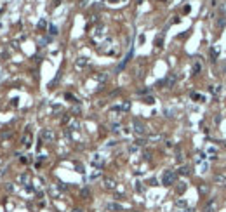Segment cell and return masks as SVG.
<instances>
[{"instance_id":"6da1fadb","label":"cell","mask_w":226,"mask_h":212,"mask_svg":"<svg viewBox=\"0 0 226 212\" xmlns=\"http://www.w3.org/2000/svg\"><path fill=\"white\" fill-rule=\"evenodd\" d=\"M162 184L164 186H172L174 183H176V172L174 171H165L164 174H162Z\"/></svg>"},{"instance_id":"7a4b0ae2","label":"cell","mask_w":226,"mask_h":212,"mask_svg":"<svg viewBox=\"0 0 226 212\" xmlns=\"http://www.w3.org/2000/svg\"><path fill=\"white\" fill-rule=\"evenodd\" d=\"M132 131L138 134V136H144L146 132H148V129H146V125L139 120V118H134L132 120Z\"/></svg>"},{"instance_id":"3957f363","label":"cell","mask_w":226,"mask_h":212,"mask_svg":"<svg viewBox=\"0 0 226 212\" xmlns=\"http://www.w3.org/2000/svg\"><path fill=\"white\" fill-rule=\"evenodd\" d=\"M40 139H42L44 143H52V141L56 139V134H54L50 129H42V132H40Z\"/></svg>"},{"instance_id":"277c9868","label":"cell","mask_w":226,"mask_h":212,"mask_svg":"<svg viewBox=\"0 0 226 212\" xmlns=\"http://www.w3.org/2000/svg\"><path fill=\"white\" fill-rule=\"evenodd\" d=\"M103 188L108 190V191H115L117 190V181L113 177H104L103 179Z\"/></svg>"},{"instance_id":"5b68a950","label":"cell","mask_w":226,"mask_h":212,"mask_svg":"<svg viewBox=\"0 0 226 212\" xmlns=\"http://www.w3.org/2000/svg\"><path fill=\"white\" fill-rule=\"evenodd\" d=\"M104 209L108 212H122L124 211V207H122L120 204H117V202H108V204L104 205Z\"/></svg>"},{"instance_id":"8992f818","label":"cell","mask_w":226,"mask_h":212,"mask_svg":"<svg viewBox=\"0 0 226 212\" xmlns=\"http://www.w3.org/2000/svg\"><path fill=\"white\" fill-rule=\"evenodd\" d=\"M91 164H92V165H96V167H103L104 158L101 157V153H94V155H92V158H91Z\"/></svg>"},{"instance_id":"52a82bcc","label":"cell","mask_w":226,"mask_h":212,"mask_svg":"<svg viewBox=\"0 0 226 212\" xmlns=\"http://www.w3.org/2000/svg\"><path fill=\"white\" fill-rule=\"evenodd\" d=\"M216 209H218V200H216V198H211V200L205 204L204 212H216Z\"/></svg>"},{"instance_id":"ba28073f","label":"cell","mask_w":226,"mask_h":212,"mask_svg":"<svg viewBox=\"0 0 226 212\" xmlns=\"http://www.w3.org/2000/svg\"><path fill=\"white\" fill-rule=\"evenodd\" d=\"M214 181H216L218 184H221V186H226V171L218 172V174L214 176Z\"/></svg>"},{"instance_id":"9c48e42d","label":"cell","mask_w":226,"mask_h":212,"mask_svg":"<svg viewBox=\"0 0 226 212\" xmlns=\"http://www.w3.org/2000/svg\"><path fill=\"white\" fill-rule=\"evenodd\" d=\"M164 82H165V87H167V89H172V87L176 85V82H178V77H176L174 73H171V75H169Z\"/></svg>"},{"instance_id":"30bf717a","label":"cell","mask_w":226,"mask_h":212,"mask_svg":"<svg viewBox=\"0 0 226 212\" xmlns=\"http://www.w3.org/2000/svg\"><path fill=\"white\" fill-rule=\"evenodd\" d=\"M131 57H132V50H129V54L125 56V59H124V61H122V63H120V64L117 66V71H122V70H124V68L127 66V63L131 61Z\"/></svg>"},{"instance_id":"8fae6325","label":"cell","mask_w":226,"mask_h":212,"mask_svg":"<svg viewBox=\"0 0 226 212\" xmlns=\"http://www.w3.org/2000/svg\"><path fill=\"white\" fill-rule=\"evenodd\" d=\"M31 141H33V139H31V134H30V131H26L24 136H23V146H24V148H30V146H31Z\"/></svg>"},{"instance_id":"7c38bea8","label":"cell","mask_w":226,"mask_h":212,"mask_svg":"<svg viewBox=\"0 0 226 212\" xmlns=\"http://www.w3.org/2000/svg\"><path fill=\"white\" fill-rule=\"evenodd\" d=\"M209 54H211V61H218V57H219V49H216V47H211V50H209Z\"/></svg>"},{"instance_id":"4fadbf2b","label":"cell","mask_w":226,"mask_h":212,"mask_svg":"<svg viewBox=\"0 0 226 212\" xmlns=\"http://www.w3.org/2000/svg\"><path fill=\"white\" fill-rule=\"evenodd\" d=\"M202 71V63H200V57H197V61L193 63V75H198Z\"/></svg>"},{"instance_id":"5bb4252c","label":"cell","mask_w":226,"mask_h":212,"mask_svg":"<svg viewBox=\"0 0 226 212\" xmlns=\"http://www.w3.org/2000/svg\"><path fill=\"white\" fill-rule=\"evenodd\" d=\"M178 186H176V193L178 195H183L185 191H186V183H183V181H179V183H176Z\"/></svg>"},{"instance_id":"9a60e30c","label":"cell","mask_w":226,"mask_h":212,"mask_svg":"<svg viewBox=\"0 0 226 212\" xmlns=\"http://www.w3.org/2000/svg\"><path fill=\"white\" fill-rule=\"evenodd\" d=\"M176 207H178V209H185V211H186V209H188V202H186L185 198H178V200H176Z\"/></svg>"},{"instance_id":"2e32d148","label":"cell","mask_w":226,"mask_h":212,"mask_svg":"<svg viewBox=\"0 0 226 212\" xmlns=\"http://www.w3.org/2000/svg\"><path fill=\"white\" fill-rule=\"evenodd\" d=\"M87 63H89V59H87V57H78V59L75 61V66H77V68H84Z\"/></svg>"},{"instance_id":"e0dca14e","label":"cell","mask_w":226,"mask_h":212,"mask_svg":"<svg viewBox=\"0 0 226 212\" xmlns=\"http://www.w3.org/2000/svg\"><path fill=\"white\" fill-rule=\"evenodd\" d=\"M178 172H179L181 176H190V174H191V167H190V165H183Z\"/></svg>"},{"instance_id":"ac0fdd59","label":"cell","mask_w":226,"mask_h":212,"mask_svg":"<svg viewBox=\"0 0 226 212\" xmlns=\"http://www.w3.org/2000/svg\"><path fill=\"white\" fill-rule=\"evenodd\" d=\"M221 90H223V87L218 84V85H211V92L214 94V96H219L221 94Z\"/></svg>"},{"instance_id":"d6986e66","label":"cell","mask_w":226,"mask_h":212,"mask_svg":"<svg viewBox=\"0 0 226 212\" xmlns=\"http://www.w3.org/2000/svg\"><path fill=\"white\" fill-rule=\"evenodd\" d=\"M19 183L24 184V186H28V184H30V176H28V174H21V176H19Z\"/></svg>"},{"instance_id":"ffe728a7","label":"cell","mask_w":226,"mask_h":212,"mask_svg":"<svg viewBox=\"0 0 226 212\" xmlns=\"http://www.w3.org/2000/svg\"><path fill=\"white\" fill-rule=\"evenodd\" d=\"M155 45H157V47H162V45H164V33L157 35V38H155Z\"/></svg>"},{"instance_id":"44dd1931","label":"cell","mask_w":226,"mask_h":212,"mask_svg":"<svg viewBox=\"0 0 226 212\" xmlns=\"http://www.w3.org/2000/svg\"><path fill=\"white\" fill-rule=\"evenodd\" d=\"M191 99H195V101H198V103H204V101H205V97H204L202 94H198V92H193V94H191Z\"/></svg>"},{"instance_id":"7402d4cb","label":"cell","mask_w":226,"mask_h":212,"mask_svg":"<svg viewBox=\"0 0 226 212\" xmlns=\"http://www.w3.org/2000/svg\"><path fill=\"white\" fill-rule=\"evenodd\" d=\"M183 158H185V157H183L181 148H176V160H178V162H183Z\"/></svg>"},{"instance_id":"603a6c76","label":"cell","mask_w":226,"mask_h":212,"mask_svg":"<svg viewBox=\"0 0 226 212\" xmlns=\"http://www.w3.org/2000/svg\"><path fill=\"white\" fill-rule=\"evenodd\" d=\"M89 195H91V190H89V188H82L80 197H82V198H89Z\"/></svg>"},{"instance_id":"cb8c5ba5","label":"cell","mask_w":226,"mask_h":212,"mask_svg":"<svg viewBox=\"0 0 226 212\" xmlns=\"http://www.w3.org/2000/svg\"><path fill=\"white\" fill-rule=\"evenodd\" d=\"M49 35H50V37H54V35H57V28H56L54 24H50V26H49Z\"/></svg>"},{"instance_id":"d4e9b609","label":"cell","mask_w":226,"mask_h":212,"mask_svg":"<svg viewBox=\"0 0 226 212\" xmlns=\"http://www.w3.org/2000/svg\"><path fill=\"white\" fill-rule=\"evenodd\" d=\"M218 26H219V28H225V26H226V17H225V16H221V17H219Z\"/></svg>"},{"instance_id":"484cf974","label":"cell","mask_w":226,"mask_h":212,"mask_svg":"<svg viewBox=\"0 0 226 212\" xmlns=\"http://www.w3.org/2000/svg\"><path fill=\"white\" fill-rule=\"evenodd\" d=\"M47 28V21L45 19H40L38 21V30H45Z\"/></svg>"},{"instance_id":"4316f807","label":"cell","mask_w":226,"mask_h":212,"mask_svg":"<svg viewBox=\"0 0 226 212\" xmlns=\"http://www.w3.org/2000/svg\"><path fill=\"white\" fill-rule=\"evenodd\" d=\"M143 101H144L146 104H153V103H155V97H153V96H146Z\"/></svg>"},{"instance_id":"83f0119b","label":"cell","mask_w":226,"mask_h":212,"mask_svg":"<svg viewBox=\"0 0 226 212\" xmlns=\"http://www.w3.org/2000/svg\"><path fill=\"white\" fill-rule=\"evenodd\" d=\"M56 188H57L59 191H66V190H68V186H66L64 183H57V184H56Z\"/></svg>"},{"instance_id":"f1b7e54d","label":"cell","mask_w":226,"mask_h":212,"mask_svg":"<svg viewBox=\"0 0 226 212\" xmlns=\"http://www.w3.org/2000/svg\"><path fill=\"white\" fill-rule=\"evenodd\" d=\"M96 78H97L99 82H104V80H108V75H106V73H99Z\"/></svg>"},{"instance_id":"f546056e","label":"cell","mask_w":226,"mask_h":212,"mask_svg":"<svg viewBox=\"0 0 226 212\" xmlns=\"http://www.w3.org/2000/svg\"><path fill=\"white\" fill-rule=\"evenodd\" d=\"M64 97H66V99H70V101H71V103H78V99H77V97H75V96H71V94H68V92H66V94H64Z\"/></svg>"},{"instance_id":"4dcf8cb0","label":"cell","mask_w":226,"mask_h":212,"mask_svg":"<svg viewBox=\"0 0 226 212\" xmlns=\"http://www.w3.org/2000/svg\"><path fill=\"white\" fill-rule=\"evenodd\" d=\"M103 30H104L103 26H97V30H96V33H94V35H96V37H103V33H104Z\"/></svg>"},{"instance_id":"1f68e13d","label":"cell","mask_w":226,"mask_h":212,"mask_svg":"<svg viewBox=\"0 0 226 212\" xmlns=\"http://www.w3.org/2000/svg\"><path fill=\"white\" fill-rule=\"evenodd\" d=\"M120 129H122V127H120V124H113V127H111V131H113L115 134H118V132H120Z\"/></svg>"},{"instance_id":"d6a6232c","label":"cell","mask_w":226,"mask_h":212,"mask_svg":"<svg viewBox=\"0 0 226 212\" xmlns=\"http://www.w3.org/2000/svg\"><path fill=\"white\" fill-rule=\"evenodd\" d=\"M78 127H80V124H78V122H75V120H73V122H71V125H70V129H71V131H77Z\"/></svg>"},{"instance_id":"836d02e7","label":"cell","mask_w":226,"mask_h":212,"mask_svg":"<svg viewBox=\"0 0 226 212\" xmlns=\"http://www.w3.org/2000/svg\"><path fill=\"white\" fill-rule=\"evenodd\" d=\"M75 169H77V171H78L80 174H84V172H85V171H84V165H82V164H75Z\"/></svg>"},{"instance_id":"e575fe53","label":"cell","mask_w":226,"mask_h":212,"mask_svg":"<svg viewBox=\"0 0 226 212\" xmlns=\"http://www.w3.org/2000/svg\"><path fill=\"white\" fill-rule=\"evenodd\" d=\"M143 158H144V160H150V158H151V151H143Z\"/></svg>"},{"instance_id":"d590c367","label":"cell","mask_w":226,"mask_h":212,"mask_svg":"<svg viewBox=\"0 0 226 212\" xmlns=\"http://www.w3.org/2000/svg\"><path fill=\"white\" fill-rule=\"evenodd\" d=\"M5 190H7L9 193H12V191H14V186H12L10 183H5Z\"/></svg>"},{"instance_id":"8d00e7d4","label":"cell","mask_w":226,"mask_h":212,"mask_svg":"<svg viewBox=\"0 0 226 212\" xmlns=\"http://www.w3.org/2000/svg\"><path fill=\"white\" fill-rule=\"evenodd\" d=\"M143 144H146V139H143V137H141V139H138V141H136V146H143Z\"/></svg>"},{"instance_id":"74e56055","label":"cell","mask_w":226,"mask_h":212,"mask_svg":"<svg viewBox=\"0 0 226 212\" xmlns=\"http://www.w3.org/2000/svg\"><path fill=\"white\" fill-rule=\"evenodd\" d=\"M198 191H200V193H207V191H209V188H207V186H200V188H198Z\"/></svg>"},{"instance_id":"f35d334b","label":"cell","mask_w":226,"mask_h":212,"mask_svg":"<svg viewBox=\"0 0 226 212\" xmlns=\"http://www.w3.org/2000/svg\"><path fill=\"white\" fill-rule=\"evenodd\" d=\"M151 92V89H141L139 90V94H150Z\"/></svg>"},{"instance_id":"ab89813d","label":"cell","mask_w":226,"mask_h":212,"mask_svg":"<svg viewBox=\"0 0 226 212\" xmlns=\"http://www.w3.org/2000/svg\"><path fill=\"white\" fill-rule=\"evenodd\" d=\"M136 150H138V146H136V144H134V146H129V153H134Z\"/></svg>"},{"instance_id":"60d3db41","label":"cell","mask_w":226,"mask_h":212,"mask_svg":"<svg viewBox=\"0 0 226 212\" xmlns=\"http://www.w3.org/2000/svg\"><path fill=\"white\" fill-rule=\"evenodd\" d=\"M200 167H202V172H205V171H207V169H209V164H202V165H200Z\"/></svg>"},{"instance_id":"b9f144b4","label":"cell","mask_w":226,"mask_h":212,"mask_svg":"<svg viewBox=\"0 0 226 212\" xmlns=\"http://www.w3.org/2000/svg\"><path fill=\"white\" fill-rule=\"evenodd\" d=\"M99 174H101V172H99V171H96V172L91 176V179H96V177H99Z\"/></svg>"},{"instance_id":"7bdbcfd3","label":"cell","mask_w":226,"mask_h":212,"mask_svg":"<svg viewBox=\"0 0 226 212\" xmlns=\"http://www.w3.org/2000/svg\"><path fill=\"white\" fill-rule=\"evenodd\" d=\"M136 190H138V191H143V186H141V183H136Z\"/></svg>"},{"instance_id":"ee69618b","label":"cell","mask_w":226,"mask_h":212,"mask_svg":"<svg viewBox=\"0 0 226 212\" xmlns=\"http://www.w3.org/2000/svg\"><path fill=\"white\" fill-rule=\"evenodd\" d=\"M138 40H139V44H143V42H144V35H139V38H138Z\"/></svg>"},{"instance_id":"f6af8a7d","label":"cell","mask_w":226,"mask_h":212,"mask_svg":"<svg viewBox=\"0 0 226 212\" xmlns=\"http://www.w3.org/2000/svg\"><path fill=\"white\" fill-rule=\"evenodd\" d=\"M87 2H89V0H82V2H80V5H82V7H85V5H87Z\"/></svg>"},{"instance_id":"bcb514c9","label":"cell","mask_w":226,"mask_h":212,"mask_svg":"<svg viewBox=\"0 0 226 212\" xmlns=\"http://www.w3.org/2000/svg\"><path fill=\"white\" fill-rule=\"evenodd\" d=\"M223 71H225V75H226V63H225V66H223Z\"/></svg>"},{"instance_id":"7dc6e473","label":"cell","mask_w":226,"mask_h":212,"mask_svg":"<svg viewBox=\"0 0 226 212\" xmlns=\"http://www.w3.org/2000/svg\"><path fill=\"white\" fill-rule=\"evenodd\" d=\"M73 212H82V209H75Z\"/></svg>"},{"instance_id":"c3c4849f","label":"cell","mask_w":226,"mask_h":212,"mask_svg":"<svg viewBox=\"0 0 226 212\" xmlns=\"http://www.w3.org/2000/svg\"><path fill=\"white\" fill-rule=\"evenodd\" d=\"M2 28H3V24H2V23H0V31H2Z\"/></svg>"}]
</instances>
